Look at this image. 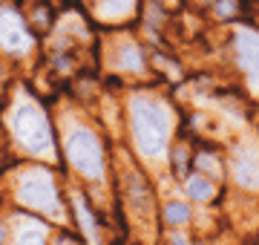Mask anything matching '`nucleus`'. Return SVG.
<instances>
[{
    "label": "nucleus",
    "instance_id": "f257e3e1",
    "mask_svg": "<svg viewBox=\"0 0 259 245\" xmlns=\"http://www.w3.org/2000/svg\"><path fill=\"white\" fill-rule=\"evenodd\" d=\"M130 130H133L136 150L144 159H161L167 153V144H170V133H173V113L158 95H133Z\"/></svg>",
    "mask_w": 259,
    "mask_h": 245
},
{
    "label": "nucleus",
    "instance_id": "f03ea898",
    "mask_svg": "<svg viewBox=\"0 0 259 245\" xmlns=\"http://www.w3.org/2000/svg\"><path fill=\"white\" fill-rule=\"evenodd\" d=\"M12 133L18 139L20 147H26L35 156H52L55 153V139H52V127H49L47 113L35 107L32 101H23L20 107H15L12 113Z\"/></svg>",
    "mask_w": 259,
    "mask_h": 245
},
{
    "label": "nucleus",
    "instance_id": "7ed1b4c3",
    "mask_svg": "<svg viewBox=\"0 0 259 245\" xmlns=\"http://www.w3.org/2000/svg\"><path fill=\"white\" fill-rule=\"evenodd\" d=\"M66 159L72 165L83 179H93V182H101L104 179V147H101V139L95 136L90 127H72L66 133Z\"/></svg>",
    "mask_w": 259,
    "mask_h": 245
},
{
    "label": "nucleus",
    "instance_id": "20e7f679",
    "mask_svg": "<svg viewBox=\"0 0 259 245\" xmlns=\"http://www.w3.org/2000/svg\"><path fill=\"white\" fill-rule=\"evenodd\" d=\"M18 199L26 208L47 214V217H61V199H58V188L47 170H29L23 173V179L18 185Z\"/></svg>",
    "mask_w": 259,
    "mask_h": 245
},
{
    "label": "nucleus",
    "instance_id": "39448f33",
    "mask_svg": "<svg viewBox=\"0 0 259 245\" xmlns=\"http://www.w3.org/2000/svg\"><path fill=\"white\" fill-rule=\"evenodd\" d=\"M32 44L35 40H32L26 20L9 6H0V49L9 55H26Z\"/></svg>",
    "mask_w": 259,
    "mask_h": 245
},
{
    "label": "nucleus",
    "instance_id": "423d86ee",
    "mask_svg": "<svg viewBox=\"0 0 259 245\" xmlns=\"http://www.w3.org/2000/svg\"><path fill=\"white\" fill-rule=\"evenodd\" d=\"M233 47H236V61H239V69L245 72L248 84L259 90V32L239 29Z\"/></svg>",
    "mask_w": 259,
    "mask_h": 245
},
{
    "label": "nucleus",
    "instance_id": "0eeeda50",
    "mask_svg": "<svg viewBox=\"0 0 259 245\" xmlns=\"http://www.w3.org/2000/svg\"><path fill=\"white\" fill-rule=\"evenodd\" d=\"M233 176L242 188L256 190L259 188V153L253 147H242L233 159Z\"/></svg>",
    "mask_w": 259,
    "mask_h": 245
},
{
    "label": "nucleus",
    "instance_id": "6e6552de",
    "mask_svg": "<svg viewBox=\"0 0 259 245\" xmlns=\"http://www.w3.org/2000/svg\"><path fill=\"white\" fill-rule=\"evenodd\" d=\"M115 69L121 72H133V75H141L147 69V61H144V52H141L139 44H121L118 55H115Z\"/></svg>",
    "mask_w": 259,
    "mask_h": 245
},
{
    "label": "nucleus",
    "instance_id": "1a4fd4ad",
    "mask_svg": "<svg viewBox=\"0 0 259 245\" xmlns=\"http://www.w3.org/2000/svg\"><path fill=\"white\" fill-rule=\"evenodd\" d=\"M139 6V0H98L95 3V15L107 23H118V20H127Z\"/></svg>",
    "mask_w": 259,
    "mask_h": 245
},
{
    "label": "nucleus",
    "instance_id": "9d476101",
    "mask_svg": "<svg viewBox=\"0 0 259 245\" xmlns=\"http://www.w3.org/2000/svg\"><path fill=\"white\" fill-rule=\"evenodd\" d=\"M213 193H216V188H213V182L204 173H196V176L187 179V196L190 199H196V202H210Z\"/></svg>",
    "mask_w": 259,
    "mask_h": 245
},
{
    "label": "nucleus",
    "instance_id": "9b49d317",
    "mask_svg": "<svg viewBox=\"0 0 259 245\" xmlns=\"http://www.w3.org/2000/svg\"><path fill=\"white\" fill-rule=\"evenodd\" d=\"M164 219L170 225H187V219H190V208L185 202H170L164 211Z\"/></svg>",
    "mask_w": 259,
    "mask_h": 245
},
{
    "label": "nucleus",
    "instance_id": "f8f14e48",
    "mask_svg": "<svg viewBox=\"0 0 259 245\" xmlns=\"http://www.w3.org/2000/svg\"><path fill=\"white\" fill-rule=\"evenodd\" d=\"M15 245H47V242H44V234L40 231H23Z\"/></svg>",
    "mask_w": 259,
    "mask_h": 245
},
{
    "label": "nucleus",
    "instance_id": "ddd939ff",
    "mask_svg": "<svg viewBox=\"0 0 259 245\" xmlns=\"http://www.w3.org/2000/svg\"><path fill=\"white\" fill-rule=\"evenodd\" d=\"M170 245H187V239H185V236H182V234H176V236H173V239H170Z\"/></svg>",
    "mask_w": 259,
    "mask_h": 245
},
{
    "label": "nucleus",
    "instance_id": "4468645a",
    "mask_svg": "<svg viewBox=\"0 0 259 245\" xmlns=\"http://www.w3.org/2000/svg\"><path fill=\"white\" fill-rule=\"evenodd\" d=\"M0 242H3V228H0Z\"/></svg>",
    "mask_w": 259,
    "mask_h": 245
}]
</instances>
